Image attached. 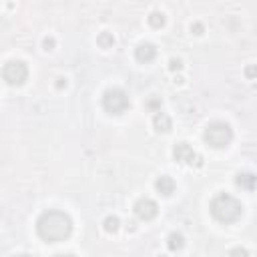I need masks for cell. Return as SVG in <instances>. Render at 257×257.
<instances>
[{"label": "cell", "mask_w": 257, "mask_h": 257, "mask_svg": "<svg viewBox=\"0 0 257 257\" xmlns=\"http://www.w3.org/2000/svg\"><path fill=\"white\" fill-rule=\"evenodd\" d=\"M37 233L46 243L64 241V239H69L71 233H73V219L69 217V213H64V211L48 209L37 221Z\"/></svg>", "instance_id": "6da1fadb"}, {"label": "cell", "mask_w": 257, "mask_h": 257, "mask_svg": "<svg viewBox=\"0 0 257 257\" xmlns=\"http://www.w3.org/2000/svg\"><path fill=\"white\" fill-rule=\"evenodd\" d=\"M241 213H243L241 201H237L229 193H219L211 201V215L219 223H233L241 217Z\"/></svg>", "instance_id": "7a4b0ae2"}, {"label": "cell", "mask_w": 257, "mask_h": 257, "mask_svg": "<svg viewBox=\"0 0 257 257\" xmlns=\"http://www.w3.org/2000/svg\"><path fill=\"white\" fill-rule=\"evenodd\" d=\"M203 139L209 147L213 149H225L231 141H233V128L227 125V123H221V121H215L211 123L205 133H203Z\"/></svg>", "instance_id": "3957f363"}, {"label": "cell", "mask_w": 257, "mask_h": 257, "mask_svg": "<svg viewBox=\"0 0 257 257\" xmlns=\"http://www.w3.org/2000/svg\"><path fill=\"white\" fill-rule=\"evenodd\" d=\"M103 107L111 115H121L128 109V96L123 88H109L103 94Z\"/></svg>", "instance_id": "277c9868"}, {"label": "cell", "mask_w": 257, "mask_h": 257, "mask_svg": "<svg viewBox=\"0 0 257 257\" xmlns=\"http://www.w3.org/2000/svg\"><path fill=\"white\" fill-rule=\"evenodd\" d=\"M2 79L10 85V86H20L26 83L28 79V69L22 60H10L4 64L2 69Z\"/></svg>", "instance_id": "5b68a950"}, {"label": "cell", "mask_w": 257, "mask_h": 257, "mask_svg": "<svg viewBox=\"0 0 257 257\" xmlns=\"http://www.w3.org/2000/svg\"><path fill=\"white\" fill-rule=\"evenodd\" d=\"M133 209H135V215H137L139 219H143V221H151V219H155L157 213H159L157 203H155L153 199H149V197L137 199V203H135Z\"/></svg>", "instance_id": "8992f818"}, {"label": "cell", "mask_w": 257, "mask_h": 257, "mask_svg": "<svg viewBox=\"0 0 257 257\" xmlns=\"http://www.w3.org/2000/svg\"><path fill=\"white\" fill-rule=\"evenodd\" d=\"M173 159L177 161V163H181V165H193V161L197 159V155L187 143H177L173 147Z\"/></svg>", "instance_id": "52a82bcc"}, {"label": "cell", "mask_w": 257, "mask_h": 257, "mask_svg": "<svg viewBox=\"0 0 257 257\" xmlns=\"http://www.w3.org/2000/svg\"><path fill=\"white\" fill-rule=\"evenodd\" d=\"M155 56H157V48H155V44H151V43H141V44L135 48V58H137L139 62H143V64L151 62Z\"/></svg>", "instance_id": "ba28073f"}, {"label": "cell", "mask_w": 257, "mask_h": 257, "mask_svg": "<svg viewBox=\"0 0 257 257\" xmlns=\"http://www.w3.org/2000/svg\"><path fill=\"white\" fill-rule=\"evenodd\" d=\"M155 189L161 193V195L169 197V195H173V193H175V181H173L169 175H161V177L155 181Z\"/></svg>", "instance_id": "9c48e42d"}, {"label": "cell", "mask_w": 257, "mask_h": 257, "mask_svg": "<svg viewBox=\"0 0 257 257\" xmlns=\"http://www.w3.org/2000/svg\"><path fill=\"white\" fill-rule=\"evenodd\" d=\"M153 127H155L157 133H169V131H171V119H169V115L159 111V113L153 117Z\"/></svg>", "instance_id": "30bf717a"}, {"label": "cell", "mask_w": 257, "mask_h": 257, "mask_svg": "<svg viewBox=\"0 0 257 257\" xmlns=\"http://www.w3.org/2000/svg\"><path fill=\"white\" fill-rule=\"evenodd\" d=\"M235 183H237V187H241V189L253 191V189H255V175H253V173H239V175L235 177Z\"/></svg>", "instance_id": "8fae6325"}, {"label": "cell", "mask_w": 257, "mask_h": 257, "mask_svg": "<svg viewBox=\"0 0 257 257\" xmlns=\"http://www.w3.org/2000/svg\"><path fill=\"white\" fill-rule=\"evenodd\" d=\"M167 247H169L171 251H181V249L185 247V237H183V233L173 231V233L167 237Z\"/></svg>", "instance_id": "7c38bea8"}, {"label": "cell", "mask_w": 257, "mask_h": 257, "mask_svg": "<svg viewBox=\"0 0 257 257\" xmlns=\"http://www.w3.org/2000/svg\"><path fill=\"white\" fill-rule=\"evenodd\" d=\"M96 44H99L101 48H111L115 44V37L113 32H101L99 37H96Z\"/></svg>", "instance_id": "4fadbf2b"}, {"label": "cell", "mask_w": 257, "mask_h": 257, "mask_svg": "<svg viewBox=\"0 0 257 257\" xmlns=\"http://www.w3.org/2000/svg\"><path fill=\"white\" fill-rule=\"evenodd\" d=\"M119 225H121V221H119V217H115V215H109V217L103 221V227H105L107 233H117V231H119Z\"/></svg>", "instance_id": "5bb4252c"}, {"label": "cell", "mask_w": 257, "mask_h": 257, "mask_svg": "<svg viewBox=\"0 0 257 257\" xmlns=\"http://www.w3.org/2000/svg\"><path fill=\"white\" fill-rule=\"evenodd\" d=\"M149 24H151L153 28H161V26H165V14H163V12H159V10L151 12V16H149Z\"/></svg>", "instance_id": "9a60e30c"}, {"label": "cell", "mask_w": 257, "mask_h": 257, "mask_svg": "<svg viewBox=\"0 0 257 257\" xmlns=\"http://www.w3.org/2000/svg\"><path fill=\"white\" fill-rule=\"evenodd\" d=\"M229 257H249V251L245 247H233L229 251Z\"/></svg>", "instance_id": "2e32d148"}, {"label": "cell", "mask_w": 257, "mask_h": 257, "mask_svg": "<svg viewBox=\"0 0 257 257\" xmlns=\"http://www.w3.org/2000/svg\"><path fill=\"white\" fill-rule=\"evenodd\" d=\"M181 69H183V60L181 58H171L169 60V71L175 73V71H181Z\"/></svg>", "instance_id": "e0dca14e"}, {"label": "cell", "mask_w": 257, "mask_h": 257, "mask_svg": "<svg viewBox=\"0 0 257 257\" xmlns=\"http://www.w3.org/2000/svg\"><path fill=\"white\" fill-rule=\"evenodd\" d=\"M191 32H193V35H197V37H201L203 32H205V26L201 22H193L191 24Z\"/></svg>", "instance_id": "ac0fdd59"}, {"label": "cell", "mask_w": 257, "mask_h": 257, "mask_svg": "<svg viewBox=\"0 0 257 257\" xmlns=\"http://www.w3.org/2000/svg\"><path fill=\"white\" fill-rule=\"evenodd\" d=\"M54 44H56V43H54V39H52V37H46V39L43 41L44 50H52V48H54Z\"/></svg>", "instance_id": "d6986e66"}, {"label": "cell", "mask_w": 257, "mask_h": 257, "mask_svg": "<svg viewBox=\"0 0 257 257\" xmlns=\"http://www.w3.org/2000/svg\"><path fill=\"white\" fill-rule=\"evenodd\" d=\"M56 88H64L67 86V79H56V85H54Z\"/></svg>", "instance_id": "ffe728a7"}, {"label": "cell", "mask_w": 257, "mask_h": 257, "mask_svg": "<svg viewBox=\"0 0 257 257\" xmlns=\"http://www.w3.org/2000/svg\"><path fill=\"white\" fill-rule=\"evenodd\" d=\"M245 75H247L249 79H253V77H255V67H253V64H251V67H249V69L245 71Z\"/></svg>", "instance_id": "44dd1931"}, {"label": "cell", "mask_w": 257, "mask_h": 257, "mask_svg": "<svg viewBox=\"0 0 257 257\" xmlns=\"http://www.w3.org/2000/svg\"><path fill=\"white\" fill-rule=\"evenodd\" d=\"M127 229H128V231H135V229H137V225H135V221H131V223H128V225H127Z\"/></svg>", "instance_id": "7402d4cb"}, {"label": "cell", "mask_w": 257, "mask_h": 257, "mask_svg": "<svg viewBox=\"0 0 257 257\" xmlns=\"http://www.w3.org/2000/svg\"><path fill=\"white\" fill-rule=\"evenodd\" d=\"M52 257H75V255H71V253H56V255H52Z\"/></svg>", "instance_id": "603a6c76"}, {"label": "cell", "mask_w": 257, "mask_h": 257, "mask_svg": "<svg viewBox=\"0 0 257 257\" xmlns=\"http://www.w3.org/2000/svg\"><path fill=\"white\" fill-rule=\"evenodd\" d=\"M14 257H30L28 253H18V255H14Z\"/></svg>", "instance_id": "cb8c5ba5"}, {"label": "cell", "mask_w": 257, "mask_h": 257, "mask_svg": "<svg viewBox=\"0 0 257 257\" xmlns=\"http://www.w3.org/2000/svg\"><path fill=\"white\" fill-rule=\"evenodd\" d=\"M161 257H165V255H161Z\"/></svg>", "instance_id": "d4e9b609"}]
</instances>
